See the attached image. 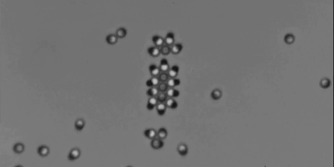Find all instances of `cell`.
Here are the masks:
<instances>
[{
    "mask_svg": "<svg viewBox=\"0 0 334 167\" xmlns=\"http://www.w3.org/2000/svg\"><path fill=\"white\" fill-rule=\"evenodd\" d=\"M24 149H25L24 145L21 143H17L16 144H15L14 147H13V150H14L15 153L17 154L22 153L24 151Z\"/></svg>",
    "mask_w": 334,
    "mask_h": 167,
    "instance_id": "cell-21",
    "label": "cell"
},
{
    "mask_svg": "<svg viewBox=\"0 0 334 167\" xmlns=\"http://www.w3.org/2000/svg\"><path fill=\"white\" fill-rule=\"evenodd\" d=\"M222 96V92L221 90L219 89H215L213 90L212 93H211V97L213 98L214 100H219L220 99Z\"/></svg>",
    "mask_w": 334,
    "mask_h": 167,
    "instance_id": "cell-26",
    "label": "cell"
},
{
    "mask_svg": "<svg viewBox=\"0 0 334 167\" xmlns=\"http://www.w3.org/2000/svg\"><path fill=\"white\" fill-rule=\"evenodd\" d=\"M159 79L160 82H167V80L169 79V76L167 72H161L159 75Z\"/></svg>",
    "mask_w": 334,
    "mask_h": 167,
    "instance_id": "cell-27",
    "label": "cell"
},
{
    "mask_svg": "<svg viewBox=\"0 0 334 167\" xmlns=\"http://www.w3.org/2000/svg\"><path fill=\"white\" fill-rule=\"evenodd\" d=\"M158 103H159V101H158L157 98L155 96H151L149 98V100H148L146 107L149 110H152L153 108L156 107Z\"/></svg>",
    "mask_w": 334,
    "mask_h": 167,
    "instance_id": "cell-8",
    "label": "cell"
},
{
    "mask_svg": "<svg viewBox=\"0 0 334 167\" xmlns=\"http://www.w3.org/2000/svg\"><path fill=\"white\" fill-rule=\"evenodd\" d=\"M164 103L167 108H171V109H175L178 106L177 102L173 98H168Z\"/></svg>",
    "mask_w": 334,
    "mask_h": 167,
    "instance_id": "cell-9",
    "label": "cell"
},
{
    "mask_svg": "<svg viewBox=\"0 0 334 167\" xmlns=\"http://www.w3.org/2000/svg\"><path fill=\"white\" fill-rule=\"evenodd\" d=\"M157 99L159 102H165V101L167 100L168 96L166 92H159V94L157 95Z\"/></svg>",
    "mask_w": 334,
    "mask_h": 167,
    "instance_id": "cell-29",
    "label": "cell"
},
{
    "mask_svg": "<svg viewBox=\"0 0 334 167\" xmlns=\"http://www.w3.org/2000/svg\"><path fill=\"white\" fill-rule=\"evenodd\" d=\"M148 53L152 57H158L160 54V48L157 46H150L148 48Z\"/></svg>",
    "mask_w": 334,
    "mask_h": 167,
    "instance_id": "cell-13",
    "label": "cell"
},
{
    "mask_svg": "<svg viewBox=\"0 0 334 167\" xmlns=\"http://www.w3.org/2000/svg\"><path fill=\"white\" fill-rule=\"evenodd\" d=\"M164 44L171 46L175 44V35L172 32L168 33L164 37Z\"/></svg>",
    "mask_w": 334,
    "mask_h": 167,
    "instance_id": "cell-5",
    "label": "cell"
},
{
    "mask_svg": "<svg viewBox=\"0 0 334 167\" xmlns=\"http://www.w3.org/2000/svg\"><path fill=\"white\" fill-rule=\"evenodd\" d=\"M160 80L158 76H152L150 79L148 80L146 82V84L147 86L149 88L153 87V86H157L159 84Z\"/></svg>",
    "mask_w": 334,
    "mask_h": 167,
    "instance_id": "cell-6",
    "label": "cell"
},
{
    "mask_svg": "<svg viewBox=\"0 0 334 167\" xmlns=\"http://www.w3.org/2000/svg\"><path fill=\"white\" fill-rule=\"evenodd\" d=\"M118 37L116 36V34H110L108 35L106 37V42L110 45H114L116 44L117 42H118Z\"/></svg>",
    "mask_w": 334,
    "mask_h": 167,
    "instance_id": "cell-17",
    "label": "cell"
},
{
    "mask_svg": "<svg viewBox=\"0 0 334 167\" xmlns=\"http://www.w3.org/2000/svg\"><path fill=\"white\" fill-rule=\"evenodd\" d=\"M180 83V81L179 79L176 78H169V79L167 80V84L169 88H175L177 86L179 85Z\"/></svg>",
    "mask_w": 334,
    "mask_h": 167,
    "instance_id": "cell-20",
    "label": "cell"
},
{
    "mask_svg": "<svg viewBox=\"0 0 334 167\" xmlns=\"http://www.w3.org/2000/svg\"><path fill=\"white\" fill-rule=\"evenodd\" d=\"M150 146H151V147L152 148L155 149V150H158V149H160L163 147V146H164V142H163L162 139H160L157 136L156 138H153L151 140V142H150Z\"/></svg>",
    "mask_w": 334,
    "mask_h": 167,
    "instance_id": "cell-1",
    "label": "cell"
},
{
    "mask_svg": "<svg viewBox=\"0 0 334 167\" xmlns=\"http://www.w3.org/2000/svg\"><path fill=\"white\" fill-rule=\"evenodd\" d=\"M178 71H179V67L177 65H175L172 67L170 68L167 73L170 78H176L178 74Z\"/></svg>",
    "mask_w": 334,
    "mask_h": 167,
    "instance_id": "cell-15",
    "label": "cell"
},
{
    "mask_svg": "<svg viewBox=\"0 0 334 167\" xmlns=\"http://www.w3.org/2000/svg\"><path fill=\"white\" fill-rule=\"evenodd\" d=\"M329 85H330V81L328 79H325V80H323L322 81V86L323 88H327L329 86Z\"/></svg>",
    "mask_w": 334,
    "mask_h": 167,
    "instance_id": "cell-30",
    "label": "cell"
},
{
    "mask_svg": "<svg viewBox=\"0 0 334 167\" xmlns=\"http://www.w3.org/2000/svg\"><path fill=\"white\" fill-rule=\"evenodd\" d=\"M168 98H176L179 96L180 92L178 90L175 89V88H169L166 92Z\"/></svg>",
    "mask_w": 334,
    "mask_h": 167,
    "instance_id": "cell-11",
    "label": "cell"
},
{
    "mask_svg": "<svg viewBox=\"0 0 334 167\" xmlns=\"http://www.w3.org/2000/svg\"><path fill=\"white\" fill-rule=\"evenodd\" d=\"M38 154L42 157H45L50 153V148L46 145H41L37 149Z\"/></svg>",
    "mask_w": 334,
    "mask_h": 167,
    "instance_id": "cell-3",
    "label": "cell"
},
{
    "mask_svg": "<svg viewBox=\"0 0 334 167\" xmlns=\"http://www.w3.org/2000/svg\"><path fill=\"white\" fill-rule=\"evenodd\" d=\"M144 136L149 139H153L157 136V131L154 128H147L144 131Z\"/></svg>",
    "mask_w": 334,
    "mask_h": 167,
    "instance_id": "cell-4",
    "label": "cell"
},
{
    "mask_svg": "<svg viewBox=\"0 0 334 167\" xmlns=\"http://www.w3.org/2000/svg\"><path fill=\"white\" fill-rule=\"evenodd\" d=\"M168 136V131L165 128H160L159 129V130L157 131V137L159 138L164 140Z\"/></svg>",
    "mask_w": 334,
    "mask_h": 167,
    "instance_id": "cell-23",
    "label": "cell"
},
{
    "mask_svg": "<svg viewBox=\"0 0 334 167\" xmlns=\"http://www.w3.org/2000/svg\"><path fill=\"white\" fill-rule=\"evenodd\" d=\"M85 126V121L82 118H78L75 121L74 123V127L76 130L80 131L83 130V128Z\"/></svg>",
    "mask_w": 334,
    "mask_h": 167,
    "instance_id": "cell-19",
    "label": "cell"
},
{
    "mask_svg": "<svg viewBox=\"0 0 334 167\" xmlns=\"http://www.w3.org/2000/svg\"><path fill=\"white\" fill-rule=\"evenodd\" d=\"M167 107L164 102H159L156 106L157 112L160 116L164 114L166 110H167Z\"/></svg>",
    "mask_w": 334,
    "mask_h": 167,
    "instance_id": "cell-16",
    "label": "cell"
},
{
    "mask_svg": "<svg viewBox=\"0 0 334 167\" xmlns=\"http://www.w3.org/2000/svg\"><path fill=\"white\" fill-rule=\"evenodd\" d=\"M80 154H81V152L80 149L78 148H74L70 151V153H69L68 158L69 161H75L80 157Z\"/></svg>",
    "mask_w": 334,
    "mask_h": 167,
    "instance_id": "cell-2",
    "label": "cell"
},
{
    "mask_svg": "<svg viewBox=\"0 0 334 167\" xmlns=\"http://www.w3.org/2000/svg\"><path fill=\"white\" fill-rule=\"evenodd\" d=\"M160 54H162L163 55H168L170 53H171V49H170V46L167 44H164L162 46L160 47Z\"/></svg>",
    "mask_w": 334,
    "mask_h": 167,
    "instance_id": "cell-24",
    "label": "cell"
},
{
    "mask_svg": "<svg viewBox=\"0 0 334 167\" xmlns=\"http://www.w3.org/2000/svg\"><path fill=\"white\" fill-rule=\"evenodd\" d=\"M159 90L158 89L157 86H153V87H150L149 88L148 90L146 91V94L148 96H149L150 97L151 96H155L157 97V95L159 94Z\"/></svg>",
    "mask_w": 334,
    "mask_h": 167,
    "instance_id": "cell-22",
    "label": "cell"
},
{
    "mask_svg": "<svg viewBox=\"0 0 334 167\" xmlns=\"http://www.w3.org/2000/svg\"><path fill=\"white\" fill-rule=\"evenodd\" d=\"M177 151L181 156L187 155L188 153V147L186 144L180 143L177 146Z\"/></svg>",
    "mask_w": 334,
    "mask_h": 167,
    "instance_id": "cell-12",
    "label": "cell"
},
{
    "mask_svg": "<svg viewBox=\"0 0 334 167\" xmlns=\"http://www.w3.org/2000/svg\"><path fill=\"white\" fill-rule=\"evenodd\" d=\"M127 34V31L124 27H119L118 29H117L116 32V35L118 37V38H124Z\"/></svg>",
    "mask_w": 334,
    "mask_h": 167,
    "instance_id": "cell-25",
    "label": "cell"
},
{
    "mask_svg": "<svg viewBox=\"0 0 334 167\" xmlns=\"http://www.w3.org/2000/svg\"><path fill=\"white\" fill-rule=\"evenodd\" d=\"M159 68L160 70V72H167L168 71H169V70L170 69V66L169 62H168L167 59L163 58V59L161 60V61H160V63Z\"/></svg>",
    "mask_w": 334,
    "mask_h": 167,
    "instance_id": "cell-10",
    "label": "cell"
},
{
    "mask_svg": "<svg viewBox=\"0 0 334 167\" xmlns=\"http://www.w3.org/2000/svg\"><path fill=\"white\" fill-rule=\"evenodd\" d=\"M170 49H171V53L175 55H177L182 51L183 50V45L181 44L177 43V44H174L170 46Z\"/></svg>",
    "mask_w": 334,
    "mask_h": 167,
    "instance_id": "cell-18",
    "label": "cell"
},
{
    "mask_svg": "<svg viewBox=\"0 0 334 167\" xmlns=\"http://www.w3.org/2000/svg\"><path fill=\"white\" fill-rule=\"evenodd\" d=\"M149 71L152 76H159L160 74V70L159 67L157 66L155 64H150L149 66Z\"/></svg>",
    "mask_w": 334,
    "mask_h": 167,
    "instance_id": "cell-14",
    "label": "cell"
},
{
    "mask_svg": "<svg viewBox=\"0 0 334 167\" xmlns=\"http://www.w3.org/2000/svg\"><path fill=\"white\" fill-rule=\"evenodd\" d=\"M158 89L160 92H166L169 88L167 82H160L159 84L157 86Z\"/></svg>",
    "mask_w": 334,
    "mask_h": 167,
    "instance_id": "cell-28",
    "label": "cell"
},
{
    "mask_svg": "<svg viewBox=\"0 0 334 167\" xmlns=\"http://www.w3.org/2000/svg\"><path fill=\"white\" fill-rule=\"evenodd\" d=\"M152 41L154 42L155 46L161 47L164 44V39L160 35H155L152 37Z\"/></svg>",
    "mask_w": 334,
    "mask_h": 167,
    "instance_id": "cell-7",
    "label": "cell"
}]
</instances>
